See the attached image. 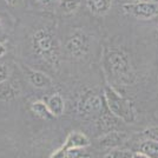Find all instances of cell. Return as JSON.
I'll return each instance as SVG.
<instances>
[{
	"label": "cell",
	"mask_w": 158,
	"mask_h": 158,
	"mask_svg": "<svg viewBox=\"0 0 158 158\" xmlns=\"http://www.w3.org/2000/svg\"><path fill=\"white\" fill-rule=\"evenodd\" d=\"M90 145V139L86 137L84 133L78 131H73L71 133H69V136L66 137L64 144L61 145L60 148H58L57 150L50 155L48 158H61L63 152L69 150V149H76V148H81L85 149Z\"/></svg>",
	"instance_id": "obj_6"
},
{
	"label": "cell",
	"mask_w": 158,
	"mask_h": 158,
	"mask_svg": "<svg viewBox=\"0 0 158 158\" xmlns=\"http://www.w3.org/2000/svg\"><path fill=\"white\" fill-rule=\"evenodd\" d=\"M5 2H6L7 5H10V6H18V5H20L21 2H23V0H4Z\"/></svg>",
	"instance_id": "obj_21"
},
{
	"label": "cell",
	"mask_w": 158,
	"mask_h": 158,
	"mask_svg": "<svg viewBox=\"0 0 158 158\" xmlns=\"http://www.w3.org/2000/svg\"><path fill=\"white\" fill-rule=\"evenodd\" d=\"M102 105H103V102L98 94L87 92L83 94L81 98L79 99L77 109L80 114H91V113L98 112L102 109Z\"/></svg>",
	"instance_id": "obj_7"
},
{
	"label": "cell",
	"mask_w": 158,
	"mask_h": 158,
	"mask_svg": "<svg viewBox=\"0 0 158 158\" xmlns=\"http://www.w3.org/2000/svg\"><path fill=\"white\" fill-rule=\"evenodd\" d=\"M65 50L73 59H83L90 51V37L83 30H74L67 38Z\"/></svg>",
	"instance_id": "obj_4"
},
{
	"label": "cell",
	"mask_w": 158,
	"mask_h": 158,
	"mask_svg": "<svg viewBox=\"0 0 158 158\" xmlns=\"http://www.w3.org/2000/svg\"><path fill=\"white\" fill-rule=\"evenodd\" d=\"M124 12L138 19H150L158 15V2H127L123 5Z\"/></svg>",
	"instance_id": "obj_5"
},
{
	"label": "cell",
	"mask_w": 158,
	"mask_h": 158,
	"mask_svg": "<svg viewBox=\"0 0 158 158\" xmlns=\"http://www.w3.org/2000/svg\"><path fill=\"white\" fill-rule=\"evenodd\" d=\"M40 4H44V5H48V4H52L54 1H57V0H38Z\"/></svg>",
	"instance_id": "obj_24"
},
{
	"label": "cell",
	"mask_w": 158,
	"mask_h": 158,
	"mask_svg": "<svg viewBox=\"0 0 158 158\" xmlns=\"http://www.w3.org/2000/svg\"><path fill=\"white\" fill-rule=\"evenodd\" d=\"M143 135H144V137L146 139L158 143V126H152V127H149V129H145Z\"/></svg>",
	"instance_id": "obj_18"
},
{
	"label": "cell",
	"mask_w": 158,
	"mask_h": 158,
	"mask_svg": "<svg viewBox=\"0 0 158 158\" xmlns=\"http://www.w3.org/2000/svg\"><path fill=\"white\" fill-rule=\"evenodd\" d=\"M5 54H6V47L0 43V58H1L2 56H5Z\"/></svg>",
	"instance_id": "obj_22"
},
{
	"label": "cell",
	"mask_w": 158,
	"mask_h": 158,
	"mask_svg": "<svg viewBox=\"0 0 158 158\" xmlns=\"http://www.w3.org/2000/svg\"><path fill=\"white\" fill-rule=\"evenodd\" d=\"M86 6L91 13L104 15L111 10L112 0H86Z\"/></svg>",
	"instance_id": "obj_10"
},
{
	"label": "cell",
	"mask_w": 158,
	"mask_h": 158,
	"mask_svg": "<svg viewBox=\"0 0 158 158\" xmlns=\"http://www.w3.org/2000/svg\"><path fill=\"white\" fill-rule=\"evenodd\" d=\"M104 98L109 111L117 118L125 123H132L136 119V112L132 103L127 98L123 97L112 86L107 85L104 89Z\"/></svg>",
	"instance_id": "obj_3"
},
{
	"label": "cell",
	"mask_w": 158,
	"mask_h": 158,
	"mask_svg": "<svg viewBox=\"0 0 158 158\" xmlns=\"http://www.w3.org/2000/svg\"><path fill=\"white\" fill-rule=\"evenodd\" d=\"M32 48L34 53L47 64L57 67L60 60V45L56 34L48 28H39L33 33Z\"/></svg>",
	"instance_id": "obj_1"
},
{
	"label": "cell",
	"mask_w": 158,
	"mask_h": 158,
	"mask_svg": "<svg viewBox=\"0 0 158 158\" xmlns=\"http://www.w3.org/2000/svg\"><path fill=\"white\" fill-rule=\"evenodd\" d=\"M31 110L32 112L37 116V117H39L41 119H52L54 118V116H53L51 111L48 110V106H47L46 103H44V102H41V100H38V102H34L32 105H31Z\"/></svg>",
	"instance_id": "obj_13"
},
{
	"label": "cell",
	"mask_w": 158,
	"mask_h": 158,
	"mask_svg": "<svg viewBox=\"0 0 158 158\" xmlns=\"http://www.w3.org/2000/svg\"><path fill=\"white\" fill-rule=\"evenodd\" d=\"M10 76V67L7 64H0V84L7 81Z\"/></svg>",
	"instance_id": "obj_19"
},
{
	"label": "cell",
	"mask_w": 158,
	"mask_h": 158,
	"mask_svg": "<svg viewBox=\"0 0 158 158\" xmlns=\"http://www.w3.org/2000/svg\"><path fill=\"white\" fill-rule=\"evenodd\" d=\"M61 158H89V155L84 151L81 148H76V149H69L63 152Z\"/></svg>",
	"instance_id": "obj_16"
},
{
	"label": "cell",
	"mask_w": 158,
	"mask_h": 158,
	"mask_svg": "<svg viewBox=\"0 0 158 158\" xmlns=\"http://www.w3.org/2000/svg\"><path fill=\"white\" fill-rule=\"evenodd\" d=\"M19 94V87L13 83H2L0 84V99L1 100H11V99L18 97Z\"/></svg>",
	"instance_id": "obj_12"
},
{
	"label": "cell",
	"mask_w": 158,
	"mask_h": 158,
	"mask_svg": "<svg viewBox=\"0 0 158 158\" xmlns=\"http://www.w3.org/2000/svg\"><path fill=\"white\" fill-rule=\"evenodd\" d=\"M158 0H131V2H157Z\"/></svg>",
	"instance_id": "obj_23"
},
{
	"label": "cell",
	"mask_w": 158,
	"mask_h": 158,
	"mask_svg": "<svg viewBox=\"0 0 158 158\" xmlns=\"http://www.w3.org/2000/svg\"><path fill=\"white\" fill-rule=\"evenodd\" d=\"M103 65L109 76L118 83H130L132 69L130 59L124 51L118 48H107L104 52Z\"/></svg>",
	"instance_id": "obj_2"
},
{
	"label": "cell",
	"mask_w": 158,
	"mask_h": 158,
	"mask_svg": "<svg viewBox=\"0 0 158 158\" xmlns=\"http://www.w3.org/2000/svg\"><path fill=\"white\" fill-rule=\"evenodd\" d=\"M131 158H151L150 156H148L146 153L142 151H137V152H133L131 155Z\"/></svg>",
	"instance_id": "obj_20"
},
{
	"label": "cell",
	"mask_w": 158,
	"mask_h": 158,
	"mask_svg": "<svg viewBox=\"0 0 158 158\" xmlns=\"http://www.w3.org/2000/svg\"><path fill=\"white\" fill-rule=\"evenodd\" d=\"M2 30V23H1V20H0V31Z\"/></svg>",
	"instance_id": "obj_25"
},
{
	"label": "cell",
	"mask_w": 158,
	"mask_h": 158,
	"mask_svg": "<svg viewBox=\"0 0 158 158\" xmlns=\"http://www.w3.org/2000/svg\"><path fill=\"white\" fill-rule=\"evenodd\" d=\"M47 106L54 117H60L65 111V102L64 98L59 93H53L50 98L47 99Z\"/></svg>",
	"instance_id": "obj_11"
},
{
	"label": "cell",
	"mask_w": 158,
	"mask_h": 158,
	"mask_svg": "<svg viewBox=\"0 0 158 158\" xmlns=\"http://www.w3.org/2000/svg\"><path fill=\"white\" fill-rule=\"evenodd\" d=\"M131 152L122 149H112L106 153L104 158H131Z\"/></svg>",
	"instance_id": "obj_17"
},
{
	"label": "cell",
	"mask_w": 158,
	"mask_h": 158,
	"mask_svg": "<svg viewBox=\"0 0 158 158\" xmlns=\"http://www.w3.org/2000/svg\"><path fill=\"white\" fill-rule=\"evenodd\" d=\"M126 138H127V136H126L125 132L110 131L99 138V143L102 146L114 149L120 144H123L126 140Z\"/></svg>",
	"instance_id": "obj_9"
},
{
	"label": "cell",
	"mask_w": 158,
	"mask_h": 158,
	"mask_svg": "<svg viewBox=\"0 0 158 158\" xmlns=\"http://www.w3.org/2000/svg\"><path fill=\"white\" fill-rule=\"evenodd\" d=\"M140 151L146 153L151 158H158V143L146 139L144 143L140 145Z\"/></svg>",
	"instance_id": "obj_14"
},
{
	"label": "cell",
	"mask_w": 158,
	"mask_h": 158,
	"mask_svg": "<svg viewBox=\"0 0 158 158\" xmlns=\"http://www.w3.org/2000/svg\"><path fill=\"white\" fill-rule=\"evenodd\" d=\"M79 5H80V0H59L60 10L66 14L76 12Z\"/></svg>",
	"instance_id": "obj_15"
},
{
	"label": "cell",
	"mask_w": 158,
	"mask_h": 158,
	"mask_svg": "<svg viewBox=\"0 0 158 158\" xmlns=\"http://www.w3.org/2000/svg\"><path fill=\"white\" fill-rule=\"evenodd\" d=\"M25 76L27 80L30 81V84L37 89H46L52 85V79L47 76L46 73L38 71V70H33L28 66L23 67Z\"/></svg>",
	"instance_id": "obj_8"
}]
</instances>
